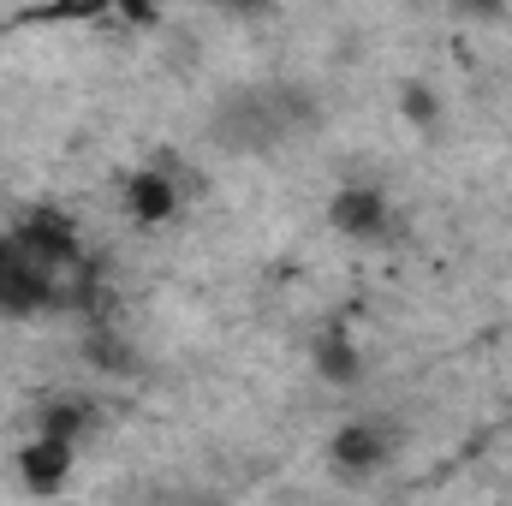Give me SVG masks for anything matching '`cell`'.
<instances>
[{"label":"cell","instance_id":"cell-1","mask_svg":"<svg viewBox=\"0 0 512 506\" xmlns=\"http://www.w3.org/2000/svg\"><path fill=\"white\" fill-rule=\"evenodd\" d=\"M215 143L221 149H233V155H262V149H274L280 137H292L286 120H280V102H274V90H239V96H227L221 108H215Z\"/></svg>","mask_w":512,"mask_h":506},{"label":"cell","instance_id":"cell-2","mask_svg":"<svg viewBox=\"0 0 512 506\" xmlns=\"http://www.w3.org/2000/svg\"><path fill=\"white\" fill-rule=\"evenodd\" d=\"M48 292H54V268H42L6 227L0 233V316H42Z\"/></svg>","mask_w":512,"mask_h":506},{"label":"cell","instance_id":"cell-3","mask_svg":"<svg viewBox=\"0 0 512 506\" xmlns=\"http://www.w3.org/2000/svg\"><path fill=\"white\" fill-rule=\"evenodd\" d=\"M12 239L36 256L42 268H72V262L84 256V239H78L72 215H66V209H54V203H30V209L12 221Z\"/></svg>","mask_w":512,"mask_h":506},{"label":"cell","instance_id":"cell-4","mask_svg":"<svg viewBox=\"0 0 512 506\" xmlns=\"http://www.w3.org/2000/svg\"><path fill=\"white\" fill-rule=\"evenodd\" d=\"M328 227L352 245H376L393 233V209H387V191L382 185H340L328 197Z\"/></svg>","mask_w":512,"mask_h":506},{"label":"cell","instance_id":"cell-5","mask_svg":"<svg viewBox=\"0 0 512 506\" xmlns=\"http://www.w3.org/2000/svg\"><path fill=\"white\" fill-rule=\"evenodd\" d=\"M328 471L340 483H370L387 471V429L382 423H340L334 441H328Z\"/></svg>","mask_w":512,"mask_h":506},{"label":"cell","instance_id":"cell-6","mask_svg":"<svg viewBox=\"0 0 512 506\" xmlns=\"http://www.w3.org/2000/svg\"><path fill=\"white\" fill-rule=\"evenodd\" d=\"M72 465H78V441H66V435L36 429V435L18 447V483H24L30 495H60L66 477H72Z\"/></svg>","mask_w":512,"mask_h":506},{"label":"cell","instance_id":"cell-7","mask_svg":"<svg viewBox=\"0 0 512 506\" xmlns=\"http://www.w3.org/2000/svg\"><path fill=\"white\" fill-rule=\"evenodd\" d=\"M126 215H131V227H143V233H155V227H167L179 209H185V191L155 167V161H143V167H131L126 173Z\"/></svg>","mask_w":512,"mask_h":506},{"label":"cell","instance_id":"cell-8","mask_svg":"<svg viewBox=\"0 0 512 506\" xmlns=\"http://www.w3.org/2000/svg\"><path fill=\"white\" fill-rule=\"evenodd\" d=\"M310 364H316V376L328 381V387H352V381L364 376V352H358V340H352L346 322H328V328L310 334Z\"/></svg>","mask_w":512,"mask_h":506},{"label":"cell","instance_id":"cell-9","mask_svg":"<svg viewBox=\"0 0 512 506\" xmlns=\"http://www.w3.org/2000/svg\"><path fill=\"white\" fill-rule=\"evenodd\" d=\"M36 429H48V435H66V441H84V435L96 429V405H90V399H78V393H66V399H48V405L36 411Z\"/></svg>","mask_w":512,"mask_h":506},{"label":"cell","instance_id":"cell-10","mask_svg":"<svg viewBox=\"0 0 512 506\" xmlns=\"http://www.w3.org/2000/svg\"><path fill=\"white\" fill-rule=\"evenodd\" d=\"M84 358H90L96 370H108V376H131V370H137V352H131L126 334H114V322H96V328H90Z\"/></svg>","mask_w":512,"mask_h":506},{"label":"cell","instance_id":"cell-11","mask_svg":"<svg viewBox=\"0 0 512 506\" xmlns=\"http://www.w3.org/2000/svg\"><path fill=\"white\" fill-rule=\"evenodd\" d=\"M120 0H48V6H30V12H18V24H96V18H108Z\"/></svg>","mask_w":512,"mask_h":506},{"label":"cell","instance_id":"cell-12","mask_svg":"<svg viewBox=\"0 0 512 506\" xmlns=\"http://www.w3.org/2000/svg\"><path fill=\"white\" fill-rule=\"evenodd\" d=\"M399 114H405V126H417V131H435L441 126V96L429 90V84H399Z\"/></svg>","mask_w":512,"mask_h":506},{"label":"cell","instance_id":"cell-13","mask_svg":"<svg viewBox=\"0 0 512 506\" xmlns=\"http://www.w3.org/2000/svg\"><path fill=\"white\" fill-rule=\"evenodd\" d=\"M215 12H227L239 24H262V18H274V0H215Z\"/></svg>","mask_w":512,"mask_h":506},{"label":"cell","instance_id":"cell-14","mask_svg":"<svg viewBox=\"0 0 512 506\" xmlns=\"http://www.w3.org/2000/svg\"><path fill=\"white\" fill-rule=\"evenodd\" d=\"M459 18H477V24H495V18H507V0H447Z\"/></svg>","mask_w":512,"mask_h":506},{"label":"cell","instance_id":"cell-15","mask_svg":"<svg viewBox=\"0 0 512 506\" xmlns=\"http://www.w3.org/2000/svg\"><path fill=\"white\" fill-rule=\"evenodd\" d=\"M114 12H120L126 24H137V30H155V24H161V6H155V0H120Z\"/></svg>","mask_w":512,"mask_h":506},{"label":"cell","instance_id":"cell-16","mask_svg":"<svg viewBox=\"0 0 512 506\" xmlns=\"http://www.w3.org/2000/svg\"><path fill=\"white\" fill-rule=\"evenodd\" d=\"M30 6H48V0H30Z\"/></svg>","mask_w":512,"mask_h":506}]
</instances>
